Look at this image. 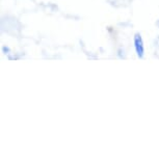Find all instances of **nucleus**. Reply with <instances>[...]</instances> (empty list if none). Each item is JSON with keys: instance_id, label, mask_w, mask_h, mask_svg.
I'll return each mask as SVG.
<instances>
[{"instance_id": "nucleus-1", "label": "nucleus", "mask_w": 159, "mask_h": 159, "mask_svg": "<svg viewBox=\"0 0 159 159\" xmlns=\"http://www.w3.org/2000/svg\"><path fill=\"white\" fill-rule=\"evenodd\" d=\"M134 48H135L137 56H139V58H143V54H145V48H143V39L140 37L139 34H136L134 35Z\"/></svg>"}]
</instances>
